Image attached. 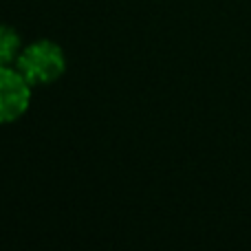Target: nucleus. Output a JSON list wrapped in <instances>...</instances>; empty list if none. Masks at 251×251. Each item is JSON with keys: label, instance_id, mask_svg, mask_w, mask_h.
Here are the masks:
<instances>
[{"label": "nucleus", "instance_id": "f257e3e1", "mask_svg": "<svg viewBox=\"0 0 251 251\" xmlns=\"http://www.w3.org/2000/svg\"><path fill=\"white\" fill-rule=\"evenodd\" d=\"M16 69L29 79L31 86L53 84L66 71V53L53 40H35L20 51Z\"/></svg>", "mask_w": 251, "mask_h": 251}, {"label": "nucleus", "instance_id": "f03ea898", "mask_svg": "<svg viewBox=\"0 0 251 251\" xmlns=\"http://www.w3.org/2000/svg\"><path fill=\"white\" fill-rule=\"evenodd\" d=\"M31 84L13 66H0V126L13 124L31 106Z\"/></svg>", "mask_w": 251, "mask_h": 251}, {"label": "nucleus", "instance_id": "7ed1b4c3", "mask_svg": "<svg viewBox=\"0 0 251 251\" xmlns=\"http://www.w3.org/2000/svg\"><path fill=\"white\" fill-rule=\"evenodd\" d=\"M22 38L13 26L0 25V66H13L22 51Z\"/></svg>", "mask_w": 251, "mask_h": 251}]
</instances>
